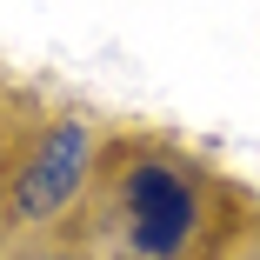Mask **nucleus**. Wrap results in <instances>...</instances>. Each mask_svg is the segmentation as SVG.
Listing matches in <instances>:
<instances>
[{"mask_svg": "<svg viewBox=\"0 0 260 260\" xmlns=\"http://www.w3.org/2000/svg\"><path fill=\"white\" fill-rule=\"evenodd\" d=\"M80 174H87V127H54L40 140V153L27 160V174L14 180V214L20 220H47V214H60V207L74 200V187H80Z\"/></svg>", "mask_w": 260, "mask_h": 260, "instance_id": "f03ea898", "label": "nucleus"}, {"mask_svg": "<svg viewBox=\"0 0 260 260\" xmlns=\"http://www.w3.org/2000/svg\"><path fill=\"white\" fill-rule=\"evenodd\" d=\"M127 220H134V247L153 253V260H167L187 247L193 234V193L174 167H134L127 180Z\"/></svg>", "mask_w": 260, "mask_h": 260, "instance_id": "f257e3e1", "label": "nucleus"}]
</instances>
